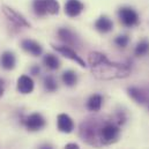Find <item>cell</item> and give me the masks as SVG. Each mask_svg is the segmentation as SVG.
I'll return each mask as SVG.
<instances>
[{"mask_svg": "<svg viewBox=\"0 0 149 149\" xmlns=\"http://www.w3.org/2000/svg\"><path fill=\"white\" fill-rule=\"evenodd\" d=\"M80 135L91 146H109L119 140L120 128L117 121L103 118H89L80 125Z\"/></svg>", "mask_w": 149, "mask_h": 149, "instance_id": "obj_1", "label": "cell"}, {"mask_svg": "<svg viewBox=\"0 0 149 149\" xmlns=\"http://www.w3.org/2000/svg\"><path fill=\"white\" fill-rule=\"evenodd\" d=\"M89 64L95 74L101 79H120L127 77L131 70L128 66L110 61L105 54L100 52H91L89 54Z\"/></svg>", "mask_w": 149, "mask_h": 149, "instance_id": "obj_2", "label": "cell"}, {"mask_svg": "<svg viewBox=\"0 0 149 149\" xmlns=\"http://www.w3.org/2000/svg\"><path fill=\"white\" fill-rule=\"evenodd\" d=\"M118 16H119L120 22L127 28L135 27L140 22L139 14L131 7H121V8H119Z\"/></svg>", "mask_w": 149, "mask_h": 149, "instance_id": "obj_3", "label": "cell"}, {"mask_svg": "<svg viewBox=\"0 0 149 149\" xmlns=\"http://www.w3.org/2000/svg\"><path fill=\"white\" fill-rule=\"evenodd\" d=\"M52 47H53L58 53H60L61 56L66 57L67 59H71L72 61H75V63H76L77 65H80L81 67H87L86 61L75 52L71 46H68V45H52Z\"/></svg>", "mask_w": 149, "mask_h": 149, "instance_id": "obj_4", "label": "cell"}, {"mask_svg": "<svg viewBox=\"0 0 149 149\" xmlns=\"http://www.w3.org/2000/svg\"><path fill=\"white\" fill-rule=\"evenodd\" d=\"M24 125L27 127L28 131L30 132H37V131H40L45 127L46 125V121L44 119V117L38 113V112H35V113H31L30 116H28L24 120Z\"/></svg>", "mask_w": 149, "mask_h": 149, "instance_id": "obj_5", "label": "cell"}, {"mask_svg": "<svg viewBox=\"0 0 149 149\" xmlns=\"http://www.w3.org/2000/svg\"><path fill=\"white\" fill-rule=\"evenodd\" d=\"M2 12L3 14L7 16L8 20H10L13 23H15L16 26H20V27H26V28H30V23L24 19L23 15H21L19 12H16L15 9L3 5L2 6Z\"/></svg>", "mask_w": 149, "mask_h": 149, "instance_id": "obj_6", "label": "cell"}, {"mask_svg": "<svg viewBox=\"0 0 149 149\" xmlns=\"http://www.w3.org/2000/svg\"><path fill=\"white\" fill-rule=\"evenodd\" d=\"M57 126L60 132L68 134V133H72L74 130V121L68 114L60 113L57 118Z\"/></svg>", "mask_w": 149, "mask_h": 149, "instance_id": "obj_7", "label": "cell"}, {"mask_svg": "<svg viewBox=\"0 0 149 149\" xmlns=\"http://www.w3.org/2000/svg\"><path fill=\"white\" fill-rule=\"evenodd\" d=\"M34 87H35V83H34V81H33V79L30 76H28V75H21L17 79L16 88H17V91L19 93H21L23 95L30 94V93H33Z\"/></svg>", "mask_w": 149, "mask_h": 149, "instance_id": "obj_8", "label": "cell"}, {"mask_svg": "<svg viewBox=\"0 0 149 149\" xmlns=\"http://www.w3.org/2000/svg\"><path fill=\"white\" fill-rule=\"evenodd\" d=\"M84 8V5L80 0H67L65 3V13L70 17L79 16Z\"/></svg>", "mask_w": 149, "mask_h": 149, "instance_id": "obj_9", "label": "cell"}, {"mask_svg": "<svg viewBox=\"0 0 149 149\" xmlns=\"http://www.w3.org/2000/svg\"><path fill=\"white\" fill-rule=\"evenodd\" d=\"M127 93H128L130 97H131L134 102H136V103H139V104H145V103L148 102L149 94L146 90L141 89V88H138V87H130V88L127 89Z\"/></svg>", "mask_w": 149, "mask_h": 149, "instance_id": "obj_10", "label": "cell"}, {"mask_svg": "<svg viewBox=\"0 0 149 149\" xmlns=\"http://www.w3.org/2000/svg\"><path fill=\"white\" fill-rule=\"evenodd\" d=\"M21 46L26 52L30 53L34 57L40 56L42 52H43V49H42L40 44L35 42V40H33V39H23L21 42Z\"/></svg>", "mask_w": 149, "mask_h": 149, "instance_id": "obj_11", "label": "cell"}, {"mask_svg": "<svg viewBox=\"0 0 149 149\" xmlns=\"http://www.w3.org/2000/svg\"><path fill=\"white\" fill-rule=\"evenodd\" d=\"M0 65L6 71H12L15 68L16 65V58L15 54L10 51H5L0 57Z\"/></svg>", "mask_w": 149, "mask_h": 149, "instance_id": "obj_12", "label": "cell"}, {"mask_svg": "<svg viewBox=\"0 0 149 149\" xmlns=\"http://www.w3.org/2000/svg\"><path fill=\"white\" fill-rule=\"evenodd\" d=\"M58 36L60 38V40H63L66 45L71 46V45H79V39L76 37L74 33L67 28H60L58 30Z\"/></svg>", "mask_w": 149, "mask_h": 149, "instance_id": "obj_13", "label": "cell"}, {"mask_svg": "<svg viewBox=\"0 0 149 149\" xmlns=\"http://www.w3.org/2000/svg\"><path fill=\"white\" fill-rule=\"evenodd\" d=\"M95 28L96 30H98L100 33L102 34H107V33H110L112 29H113V22L108 17V16H100L96 22H95Z\"/></svg>", "mask_w": 149, "mask_h": 149, "instance_id": "obj_14", "label": "cell"}, {"mask_svg": "<svg viewBox=\"0 0 149 149\" xmlns=\"http://www.w3.org/2000/svg\"><path fill=\"white\" fill-rule=\"evenodd\" d=\"M102 104H103V97L100 94H94L87 101V109L91 112H97L101 110Z\"/></svg>", "mask_w": 149, "mask_h": 149, "instance_id": "obj_15", "label": "cell"}, {"mask_svg": "<svg viewBox=\"0 0 149 149\" xmlns=\"http://www.w3.org/2000/svg\"><path fill=\"white\" fill-rule=\"evenodd\" d=\"M43 63H44V65H45L49 70H51V71H56V70H58V68L60 67V61H59V59H58L54 54H52V53L45 54L44 58H43Z\"/></svg>", "mask_w": 149, "mask_h": 149, "instance_id": "obj_16", "label": "cell"}, {"mask_svg": "<svg viewBox=\"0 0 149 149\" xmlns=\"http://www.w3.org/2000/svg\"><path fill=\"white\" fill-rule=\"evenodd\" d=\"M61 80L65 83V86H67V87H74L75 84H76V82H77V75H76V73H75L74 71L67 70V71H65L63 73Z\"/></svg>", "mask_w": 149, "mask_h": 149, "instance_id": "obj_17", "label": "cell"}, {"mask_svg": "<svg viewBox=\"0 0 149 149\" xmlns=\"http://www.w3.org/2000/svg\"><path fill=\"white\" fill-rule=\"evenodd\" d=\"M149 52V42L147 39H142L140 40L136 46H135V50H134V54L136 57H143L146 56Z\"/></svg>", "mask_w": 149, "mask_h": 149, "instance_id": "obj_18", "label": "cell"}, {"mask_svg": "<svg viewBox=\"0 0 149 149\" xmlns=\"http://www.w3.org/2000/svg\"><path fill=\"white\" fill-rule=\"evenodd\" d=\"M33 7H34V12L38 16H44L47 14V9H46V2L45 0H34L33 2Z\"/></svg>", "mask_w": 149, "mask_h": 149, "instance_id": "obj_19", "label": "cell"}, {"mask_svg": "<svg viewBox=\"0 0 149 149\" xmlns=\"http://www.w3.org/2000/svg\"><path fill=\"white\" fill-rule=\"evenodd\" d=\"M44 88L50 93H54L58 89L57 81L52 75H47L44 77Z\"/></svg>", "mask_w": 149, "mask_h": 149, "instance_id": "obj_20", "label": "cell"}, {"mask_svg": "<svg viewBox=\"0 0 149 149\" xmlns=\"http://www.w3.org/2000/svg\"><path fill=\"white\" fill-rule=\"evenodd\" d=\"M46 2V9H47V14H51V15H56L59 13V9H60V6H59V2L57 0H45Z\"/></svg>", "mask_w": 149, "mask_h": 149, "instance_id": "obj_21", "label": "cell"}, {"mask_svg": "<svg viewBox=\"0 0 149 149\" xmlns=\"http://www.w3.org/2000/svg\"><path fill=\"white\" fill-rule=\"evenodd\" d=\"M128 42H130V37L127 35H120L114 38V44L118 47H123V49L126 47L128 45Z\"/></svg>", "mask_w": 149, "mask_h": 149, "instance_id": "obj_22", "label": "cell"}, {"mask_svg": "<svg viewBox=\"0 0 149 149\" xmlns=\"http://www.w3.org/2000/svg\"><path fill=\"white\" fill-rule=\"evenodd\" d=\"M65 149H80V147L76 143H67L65 146Z\"/></svg>", "mask_w": 149, "mask_h": 149, "instance_id": "obj_23", "label": "cell"}, {"mask_svg": "<svg viewBox=\"0 0 149 149\" xmlns=\"http://www.w3.org/2000/svg\"><path fill=\"white\" fill-rule=\"evenodd\" d=\"M39 67L38 66H33L31 67V70H30V72H31V74L33 75H38V73H39Z\"/></svg>", "mask_w": 149, "mask_h": 149, "instance_id": "obj_24", "label": "cell"}, {"mask_svg": "<svg viewBox=\"0 0 149 149\" xmlns=\"http://www.w3.org/2000/svg\"><path fill=\"white\" fill-rule=\"evenodd\" d=\"M38 149H53V147H52L51 145H49V143H44V145L39 146V148Z\"/></svg>", "mask_w": 149, "mask_h": 149, "instance_id": "obj_25", "label": "cell"}, {"mask_svg": "<svg viewBox=\"0 0 149 149\" xmlns=\"http://www.w3.org/2000/svg\"><path fill=\"white\" fill-rule=\"evenodd\" d=\"M3 95V80L0 79V97Z\"/></svg>", "mask_w": 149, "mask_h": 149, "instance_id": "obj_26", "label": "cell"}]
</instances>
